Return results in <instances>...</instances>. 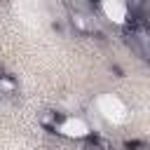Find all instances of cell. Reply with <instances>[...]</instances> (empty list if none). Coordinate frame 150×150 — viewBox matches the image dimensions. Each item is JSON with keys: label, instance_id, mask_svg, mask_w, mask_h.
Returning <instances> with one entry per match:
<instances>
[{"label": "cell", "instance_id": "cell-4", "mask_svg": "<svg viewBox=\"0 0 150 150\" xmlns=\"http://www.w3.org/2000/svg\"><path fill=\"white\" fill-rule=\"evenodd\" d=\"M124 148H127V150H150V143H148V141H138V138H134V141H127Z\"/></svg>", "mask_w": 150, "mask_h": 150}, {"label": "cell", "instance_id": "cell-1", "mask_svg": "<svg viewBox=\"0 0 150 150\" xmlns=\"http://www.w3.org/2000/svg\"><path fill=\"white\" fill-rule=\"evenodd\" d=\"M124 42L134 54H138L143 61L150 63V21L148 19L134 16L124 28Z\"/></svg>", "mask_w": 150, "mask_h": 150}, {"label": "cell", "instance_id": "cell-5", "mask_svg": "<svg viewBox=\"0 0 150 150\" xmlns=\"http://www.w3.org/2000/svg\"><path fill=\"white\" fill-rule=\"evenodd\" d=\"M35 150H49V148H47V145H40V148H35Z\"/></svg>", "mask_w": 150, "mask_h": 150}, {"label": "cell", "instance_id": "cell-2", "mask_svg": "<svg viewBox=\"0 0 150 150\" xmlns=\"http://www.w3.org/2000/svg\"><path fill=\"white\" fill-rule=\"evenodd\" d=\"M63 122V115L59 110H52V108H45L42 112H38V124L47 131H56Z\"/></svg>", "mask_w": 150, "mask_h": 150}, {"label": "cell", "instance_id": "cell-3", "mask_svg": "<svg viewBox=\"0 0 150 150\" xmlns=\"http://www.w3.org/2000/svg\"><path fill=\"white\" fill-rule=\"evenodd\" d=\"M70 21H73V26L80 30V33H84V35H94L96 33V21L94 19H89L84 12H80V9H75L73 14H70Z\"/></svg>", "mask_w": 150, "mask_h": 150}]
</instances>
